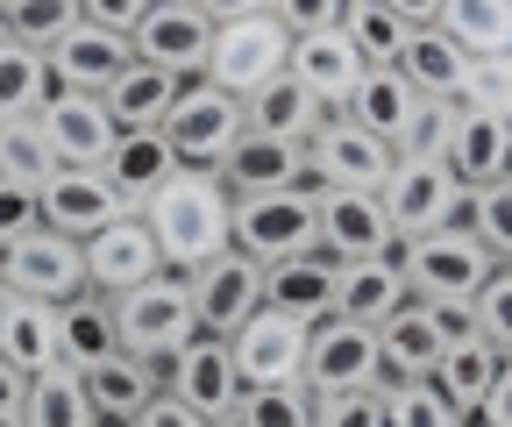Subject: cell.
I'll return each mask as SVG.
<instances>
[{"instance_id": "obj_1", "label": "cell", "mask_w": 512, "mask_h": 427, "mask_svg": "<svg viewBox=\"0 0 512 427\" xmlns=\"http://www.w3.org/2000/svg\"><path fill=\"white\" fill-rule=\"evenodd\" d=\"M150 235H157V257L164 271H200L207 257H221L235 242V193L221 186V171H192L178 164L164 186L143 207Z\"/></svg>"}, {"instance_id": "obj_2", "label": "cell", "mask_w": 512, "mask_h": 427, "mask_svg": "<svg viewBox=\"0 0 512 427\" xmlns=\"http://www.w3.org/2000/svg\"><path fill=\"white\" fill-rule=\"evenodd\" d=\"M377 200H384V214H392V228H399V242H406V235L456 228L470 186L448 171L441 150H399V164H392V178L377 186Z\"/></svg>"}, {"instance_id": "obj_3", "label": "cell", "mask_w": 512, "mask_h": 427, "mask_svg": "<svg viewBox=\"0 0 512 427\" xmlns=\"http://www.w3.org/2000/svg\"><path fill=\"white\" fill-rule=\"evenodd\" d=\"M192 328V285H185V271H157V278H143V285H128V292H114V335H121V349L128 356H143V363H164Z\"/></svg>"}, {"instance_id": "obj_4", "label": "cell", "mask_w": 512, "mask_h": 427, "mask_svg": "<svg viewBox=\"0 0 512 427\" xmlns=\"http://www.w3.org/2000/svg\"><path fill=\"white\" fill-rule=\"evenodd\" d=\"M242 129H249L242 100L221 93L214 79H185L178 100H171V114H164V136H171L178 164H192V171H221V157L235 150Z\"/></svg>"}, {"instance_id": "obj_5", "label": "cell", "mask_w": 512, "mask_h": 427, "mask_svg": "<svg viewBox=\"0 0 512 427\" xmlns=\"http://www.w3.org/2000/svg\"><path fill=\"white\" fill-rule=\"evenodd\" d=\"M392 257H399V271H406V292H413V299H477V285L491 278L484 242H477V235H463V228L406 235Z\"/></svg>"}, {"instance_id": "obj_6", "label": "cell", "mask_w": 512, "mask_h": 427, "mask_svg": "<svg viewBox=\"0 0 512 427\" xmlns=\"http://www.w3.org/2000/svg\"><path fill=\"white\" fill-rule=\"evenodd\" d=\"M313 250L335 257V264H356V257H392L399 250V228L384 214L377 193H356V186H313Z\"/></svg>"}, {"instance_id": "obj_7", "label": "cell", "mask_w": 512, "mask_h": 427, "mask_svg": "<svg viewBox=\"0 0 512 427\" xmlns=\"http://www.w3.org/2000/svg\"><path fill=\"white\" fill-rule=\"evenodd\" d=\"M0 292H22V299H72L86 292V242L57 235V228H22L8 250H0Z\"/></svg>"}, {"instance_id": "obj_8", "label": "cell", "mask_w": 512, "mask_h": 427, "mask_svg": "<svg viewBox=\"0 0 512 427\" xmlns=\"http://www.w3.org/2000/svg\"><path fill=\"white\" fill-rule=\"evenodd\" d=\"M285 57H292V36L278 29V15H271V8H256V15H242V22H221V29H214L207 79H214L221 93L249 100L264 79H278V72H285Z\"/></svg>"}, {"instance_id": "obj_9", "label": "cell", "mask_w": 512, "mask_h": 427, "mask_svg": "<svg viewBox=\"0 0 512 427\" xmlns=\"http://www.w3.org/2000/svg\"><path fill=\"white\" fill-rule=\"evenodd\" d=\"M157 378L171 399H185L200 420H228L235 399H242V378H235V356H228V335H207V328H192L164 363H157Z\"/></svg>"}, {"instance_id": "obj_10", "label": "cell", "mask_w": 512, "mask_h": 427, "mask_svg": "<svg viewBox=\"0 0 512 427\" xmlns=\"http://www.w3.org/2000/svg\"><path fill=\"white\" fill-rule=\"evenodd\" d=\"M313 186H292V193H249L235 200V242L249 264H285L299 250H313Z\"/></svg>"}, {"instance_id": "obj_11", "label": "cell", "mask_w": 512, "mask_h": 427, "mask_svg": "<svg viewBox=\"0 0 512 427\" xmlns=\"http://www.w3.org/2000/svg\"><path fill=\"white\" fill-rule=\"evenodd\" d=\"M356 385H384V363H377V328L363 321H313L306 328V392L328 399V392H356Z\"/></svg>"}, {"instance_id": "obj_12", "label": "cell", "mask_w": 512, "mask_h": 427, "mask_svg": "<svg viewBox=\"0 0 512 427\" xmlns=\"http://www.w3.org/2000/svg\"><path fill=\"white\" fill-rule=\"evenodd\" d=\"M228 356H235L242 385H306V321H292L278 307H256L228 335Z\"/></svg>"}, {"instance_id": "obj_13", "label": "cell", "mask_w": 512, "mask_h": 427, "mask_svg": "<svg viewBox=\"0 0 512 427\" xmlns=\"http://www.w3.org/2000/svg\"><path fill=\"white\" fill-rule=\"evenodd\" d=\"M306 164H313V186H356V193H377L384 178H392L399 150L377 143L370 129H356L349 114H328L306 143Z\"/></svg>"}, {"instance_id": "obj_14", "label": "cell", "mask_w": 512, "mask_h": 427, "mask_svg": "<svg viewBox=\"0 0 512 427\" xmlns=\"http://www.w3.org/2000/svg\"><path fill=\"white\" fill-rule=\"evenodd\" d=\"M128 50L143 65L171 72V79H207V50H214V22H200L185 0H150V15L128 29Z\"/></svg>"}, {"instance_id": "obj_15", "label": "cell", "mask_w": 512, "mask_h": 427, "mask_svg": "<svg viewBox=\"0 0 512 427\" xmlns=\"http://www.w3.org/2000/svg\"><path fill=\"white\" fill-rule=\"evenodd\" d=\"M114 214H128V207H121V193L107 186L100 164H57L43 186H36V221L57 228V235H72V242H86V235L107 228Z\"/></svg>"}, {"instance_id": "obj_16", "label": "cell", "mask_w": 512, "mask_h": 427, "mask_svg": "<svg viewBox=\"0 0 512 427\" xmlns=\"http://www.w3.org/2000/svg\"><path fill=\"white\" fill-rule=\"evenodd\" d=\"M185 285H192V321L207 335H235L256 307H264V264H249L242 250L207 257L200 271H185Z\"/></svg>"}, {"instance_id": "obj_17", "label": "cell", "mask_w": 512, "mask_h": 427, "mask_svg": "<svg viewBox=\"0 0 512 427\" xmlns=\"http://www.w3.org/2000/svg\"><path fill=\"white\" fill-rule=\"evenodd\" d=\"M427 107H434V100H420L392 65H370V72L356 79V93H349L335 114H349L356 129H370L377 143H392V150H413L420 129H427Z\"/></svg>"}, {"instance_id": "obj_18", "label": "cell", "mask_w": 512, "mask_h": 427, "mask_svg": "<svg viewBox=\"0 0 512 427\" xmlns=\"http://www.w3.org/2000/svg\"><path fill=\"white\" fill-rule=\"evenodd\" d=\"M36 129L57 164H107V150L121 136L100 93H64V86H50V100L36 107Z\"/></svg>"}, {"instance_id": "obj_19", "label": "cell", "mask_w": 512, "mask_h": 427, "mask_svg": "<svg viewBox=\"0 0 512 427\" xmlns=\"http://www.w3.org/2000/svg\"><path fill=\"white\" fill-rule=\"evenodd\" d=\"M43 65H50V86H64V93H107L128 65H136V50H128V36H114V29L72 22L43 50Z\"/></svg>"}, {"instance_id": "obj_20", "label": "cell", "mask_w": 512, "mask_h": 427, "mask_svg": "<svg viewBox=\"0 0 512 427\" xmlns=\"http://www.w3.org/2000/svg\"><path fill=\"white\" fill-rule=\"evenodd\" d=\"M221 186L235 200L249 193H292V186H313V164H306V143H285V136H264V129H242L235 150L221 157Z\"/></svg>"}, {"instance_id": "obj_21", "label": "cell", "mask_w": 512, "mask_h": 427, "mask_svg": "<svg viewBox=\"0 0 512 427\" xmlns=\"http://www.w3.org/2000/svg\"><path fill=\"white\" fill-rule=\"evenodd\" d=\"M157 271H164V257H157V235L143 214H114L107 228L86 235V285L93 292H128Z\"/></svg>"}, {"instance_id": "obj_22", "label": "cell", "mask_w": 512, "mask_h": 427, "mask_svg": "<svg viewBox=\"0 0 512 427\" xmlns=\"http://www.w3.org/2000/svg\"><path fill=\"white\" fill-rule=\"evenodd\" d=\"M285 72L320 100V107H342L349 93H356V79L370 72L363 57H356V43L342 36V29H320V36H292V57H285Z\"/></svg>"}, {"instance_id": "obj_23", "label": "cell", "mask_w": 512, "mask_h": 427, "mask_svg": "<svg viewBox=\"0 0 512 427\" xmlns=\"http://www.w3.org/2000/svg\"><path fill=\"white\" fill-rule=\"evenodd\" d=\"M100 171H107V186L121 193V207H128V214H143V207H150V193L178 171V150H171V136H164V129H121Z\"/></svg>"}, {"instance_id": "obj_24", "label": "cell", "mask_w": 512, "mask_h": 427, "mask_svg": "<svg viewBox=\"0 0 512 427\" xmlns=\"http://www.w3.org/2000/svg\"><path fill=\"white\" fill-rule=\"evenodd\" d=\"M406 271L399 257H356V264H335V314L342 321H363V328H384L399 307H406Z\"/></svg>"}, {"instance_id": "obj_25", "label": "cell", "mask_w": 512, "mask_h": 427, "mask_svg": "<svg viewBox=\"0 0 512 427\" xmlns=\"http://www.w3.org/2000/svg\"><path fill=\"white\" fill-rule=\"evenodd\" d=\"M264 307L292 314V321H328L335 314V257H320V250H299L285 264H264Z\"/></svg>"}, {"instance_id": "obj_26", "label": "cell", "mask_w": 512, "mask_h": 427, "mask_svg": "<svg viewBox=\"0 0 512 427\" xmlns=\"http://www.w3.org/2000/svg\"><path fill=\"white\" fill-rule=\"evenodd\" d=\"M0 356L15 363L22 378L64 363V342H57V307L50 299H22V292H0Z\"/></svg>"}, {"instance_id": "obj_27", "label": "cell", "mask_w": 512, "mask_h": 427, "mask_svg": "<svg viewBox=\"0 0 512 427\" xmlns=\"http://www.w3.org/2000/svg\"><path fill=\"white\" fill-rule=\"evenodd\" d=\"M86 399H93V413L100 420H121V427H136V413L164 392V378H157V363H143V356H128V349H114V356H100V363H86Z\"/></svg>"}, {"instance_id": "obj_28", "label": "cell", "mask_w": 512, "mask_h": 427, "mask_svg": "<svg viewBox=\"0 0 512 427\" xmlns=\"http://www.w3.org/2000/svg\"><path fill=\"white\" fill-rule=\"evenodd\" d=\"M448 171L463 186H491V178H512V121H491V114H463L448 121V143H441Z\"/></svg>"}, {"instance_id": "obj_29", "label": "cell", "mask_w": 512, "mask_h": 427, "mask_svg": "<svg viewBox=\"0 0 512 427\" xmlns=\"http://www.w3.org/2000/svg\"><path fill=\"white\" fill-rule=\"evenodd\" d=\"M441 328L427 321L420 299H406V307L377 328V363H384V385H406V378H434V363H441Z\"/></svg>"}, {"instance_id": "obj_30", "label": "cell", "mask_w": 512, "mask_h": 427, "mask_svg": "<svg viewBox=\"0 0 512 427\" xmlns=\"http://www.w3.org/2000/svg\"><path fill=\"white\" fill-rule=\"evenodd\" d=\"M57 342H64V363L72 371H86V363L114 356L121 335H114V292H72V299H57Z\"/></svg>"}, {"instance_id": "obj_31", "label": "cell", "mask_w": 512, "mask_h": 427, "mask_svg": "<svg viewBox=\"0 0 512 427\" xmlns=\"http://www.w3.org/2000/svg\"><path fill=\"white\" fill-rule=\"evenodd\" d=\"M242 114H249V129H264V136H285V143H313V129L328 121V107H320L292 72H278V79H264L249 100H242Z\"/></svg>"}, {"instance_id": "obj_32", "label": "cell", "mask_w": 512, "mask_h": 427, "mask_svg": "<svg viewBox=\"0 0 512 427\" xmlns=\"http://www.w3.org/2000/svg\"><path fill=\"white\" fill-rule=\"evenodd\" d=\"M498 363H505V349H498V342H484V335L448 342V349H441V363H434V392L456 406L463 420H477V413H484V392H491V378H498Z\"/></svg>"}, {"instance_id": "obj_33", "label": "cell", "mask_w": 512, "mask_h": 427, "mask_svg": "<svg viewBox=\"0 0 512 427\" xmlns=\"http://www.w3.org/2000/svg\"><path fill=\"white\" fill-rule=\"evenodd\" d=\"M93 399H86V378L72 363H50L22 385V427H93Z\"/></svg>"}, {"instance_id": "obj_34", "label": "cell", "mask_w": 512, "mask_h": 427, "mask_svg": "<svg viewBox=\"0 0 512 427\" xmlns=\"http://www.w3.org/2000/svg\"><path fill=\"white\" fill-rule=\"evenodd\" d=\"M178 86H185V79H171V72H157V65H143V57H136V65H128L100 100H107V114H114V129H164Z\"/></svg>"}, {"instance_id": "obj_35", "label": "cell", "mask_w": 512, "mask_h": 427, "mask_svg": "<svg viewBox=\"0 0 512 427\" xmlns=\"http://www.w3.org/2000/svg\"><path fill=\"white\" fill-rule=\"evenodd\" d=\"M463 65H470V57H463L456 43H448L441 29H413L392 72H399V79H406L420 100H456V86H463Z\"/></svg>"}, {"instance_id": "obj_36", "label": "cell", "mask_w": 512, "mask_h": 427, "mask_svg": "<svg viewBox=\"0 0 512 427\" xmlns=\"http://www.w3.org/2000/svg\"><path fill=\"white\" fill-rule=\"evenodd\" d=\"M434 29L463 57H505L512 50V0H448Z\"/></svg>"}, {"instance_id": "obj_37", "label": "cell", "mask_w": 512, "mask_h": 427, "mask_svg": "<svg viewBox=\"0 0 512 427\" xmlns=\"http://www.w3.org/2000/svg\"><path fill=\"white\" fill-rule=\"evenodd\" d=\"M43 100H50V65H43V50L0 36V121H29Z\"/></svg>"}, {"instance_id": "obj_38", "label": "cell", "mask_w": 512, "mask_h": 427, "mask_svg": "<svg viewBox=\"0 0 512 427\" xmlns=\"http://www.w3.org/2000/svg\"><path fill=\"white\" fill-rule=\"evenodd\" d=\"M342 36L356 43L363 65H399V50H406L413 29L384 8V0H349V8H342Z\"/></svg>"}, {"instance_id": "obj_39", "label": "cell", "mask_w": 512, "mask_h": 427, "mask_svg": "<svg viewBox=\"0 0 512 427\" xmlns=\"http://www.w3.org/2000/svg\"><path fill=\"white\" fill-rule=\"evenodd\" d=\"M50 171H57V157H50L43 129H36V114H29V121H0V178L36 193Z\"/></svg>"}, {"instance_id": "obj_40", "label": "cell", "mask_w": 512, "mask_h": 427, "mask_svg": "<svg viewBox=\"0 0 512 427\" xmlns=\"http://www.w3.org/2000/svg\"><path fill=\"white\" fill-rule=\"evenodd\" d=\"M456 107H463V114L512 121V50H505V57H470V65H463V86H456Z\"/></svg>"}, {"instance_id": "obj_41", "label": "cell", "mask_w": 512, "mask_h": 427, "mask_svg": "<svg viewBox=\"0 0 512 427\" xmlns=\"http://www.w3.org/2000/svg\"><path fill=\"white\" fill-rule=\"evenodd\" d=\"M235 420L242 427H313V392L306 385H242Z\"/></svg>"}, {"instance_id": "obj_42", "label": "cell", "mask_w": 512, "mask_h": 427, "mask_svg": "<svg viewBox=\"0 0 512 427\" xmlns=\"http://www.w3.org/2000/svg\"><path fill=\"white\" fill-rule=\"evenodd\" d=\"M384 427H470V420L434 392V378H406L384 385Z\"/></svg>"}, {"instance_id": "obj_43", "label": "cell", "mask_w": 512, "mask_h": 427, "mask_svg": "<svg viewBox=\"0 0 512 427\" xmlns=\"http://www.w3.org/2000/svg\"><path fill=\"white\" fill-rule=\"evenodd\" d=\"M470 235L484 242L491 264H512V178L470 186Z\"/></svg>"}, {"instance_id": "obj_44", "label": "cell", "mask_w": 512, "mask_h": 427, "mask_svg": "<svg viewBox=\"0 0 512 427\" xmlns=\"http://www.w3.org/2000/svg\"><path fill=\"white\" fill-rule=\"evenodd\" d=\"M0 22H8V36H15V43L50 50L64 29L79 22V0H0Z\"/></svg>"}, {"instance_id": "obj_45", "label": "cell", "mask_w": 512, "mask_h": 427, "mask_svg": "<svg viewBox=\"0 0 512 427\" xmlns=\"http://www.w3.org/2000/svg\"><path fill=\"white\" fill-rule=\"evenodd\" d=\"M477 335L512 356V264H491V278L477 285Z\"/></svg>"}, {"instance_id": "obj_46", "label": "cell", "mask_w": 512, "mask_h": 427, "mask_svg": "<svg viewBox=\"0 0 512 427\" xmlns=\"http://www.w3.org/2000/svg\"><path fill=\"white\" fill-rule=\"evenodd\" d=\"M313 427H384V385H356V392L313 399Z\"/></svg>"}, {"instance_id": "obj_47", "label": "cell", "mask_w": 512, "mask_h": 427, "mask_svg": "<svg viewBox=\"0 0 512 427\" xmlns=\"http://www.w3.org/2000/svg\"><path fill=\"white\" fill-rule=\"evenodd\" d=\"M264 8L278 15L285 36H320V29H342V8H349V0H264Z\"/></svg>"}, {"instance_id": "obj_48", "label": "cell", "mask_w": 512, "mask_h": 427, "mask_svg": "<svg viewBox=\"0 0 512 427\" xmlns=\"http://www.w3.org/2000/svg\"><path fill=\"white\" fill-rule=\"evenodd\" d=\"M420 307L441 328V342H470L477 335V299H420Z\"/></svg>"}, {"instance_id": "obj_49", "label": "cell", "mask_w": 512, "mask_h": 427, "mask_svg": "<svg viewBox=\"0 0 512 427\" xmlns=\"http://www.w3.org/2000/svg\"><path fill=\"white\" fill-rule=\"evenodd\" d=\"M150 15V0H79V22H93V29H114V36H128Z\"/></svg>"}, {"instance_id": "obj_50", "label": "cell", "mask_w": 512, "mask_h": 427, "mask_svg": "<svg viewBox=\"0 0 512 427\" xmlns=\"http://www.w3.org/2000/svg\"><path fill=\"white\" fill-rule=\"evenodd\" d=\"M22 228H36V193H29V186H8V178H0V250H8V242H15Z\"/></svg>"}, {"instance_id": "obj_51", "label": "cell", "mask_w": 512, "mask_h": 427, "mask_svg": "<svg viewBox=\"0 0 512 427\" xmlns=\"http://www.w3.org/2000/svg\"><path fill=\"white\" fill-rule=\"evenodd\" d=\"M136 427H207V420H200V413H192L185 399H171V392H157V399H150V406L136 413Z\"/></svg>"}, {"instance_id": "obj_52", "label": "cell", "mask_w": 512, "mask_h": 427, "mask_svg": "<svg viewBox=\"0 0 512 427\" xmlns=\"http://www.w3.org/2000/svg\"><path fill=\"white\" fill-rule=\"evenodd\" d=\"M484 427H512V356L498 363V378H491V392H484V413H477Z\"/></svg>"}, {"instance_id": "obj_53", "label": "cell", "mask_w": 512, "mask_h": 427, "mask_svg": "<svg viewBox=\"0 0 512 427\" xmlns=\"http://www.w3.org/2000/svg\"><path fill=\"white\" fill-rule=\"evenodd\" d=\"M22 385H29V378L0 356V427H22Z\"/></svg>"}, {"instance_id": "obj_54", "label": "cell", "mask_w": 512, "mask_h": 427, "mask_svg": "<svg viewBox=\"0 0 512 427\" xmlns=\"http://www.w3.org/2000/svg\"><path fill=\"white\" fill-rule=\"evenodd\" d=\"M185 8L200 15V22H214V29H221V22H242V15H256L264 0H185Z\"/></svg>"}, {"instance_id": "obj_55", "label": "cell", "mask_w": 512, "mask_h": 427, "mask_svg": "<svg viewBox=\"0 0 512 427\" xmlns=\"http://www.w3.org/2000/svg\"><path fill=\"white\" fill-rule=\"evenodd\" d=\"M384 8H392L406 29H434L441 22V8H448V0H384Z\"/></svg>"}, {"instance_id": "obj_56", "label": "cell", "mask_w": 512, "mask_h": 427, "mask_svg": "<svg viewBox=\"0 0 512 427\" xmlns=\"http://www.w3.org/2000/svg\"><path fill=\"white\" fill-rule=\"evenodd\" d=\"M207 427H242V420H235V413H228V420H207Z\"/></svg>"}, {"instance_id": "obj_57", "label": "cell", "mask_w": 512, "mask_h": 427, "mask_svg": "<svg viewBox=\"0 0 512 427\" xmlns=\"http://www.w3.org/2000/svg\"><path fill=\"white\" fill-rule=\"evenodd\" d=\"M93 427H121V420H93Z\"/></svg>"}, {"instance_id": "obj_58", "label": "cell", "mask_w": 512, "mask_h": 427, "mask_svg": "<svg viewBox=\"0 0 512 427\" xmlns=\"http://www.w3.org/2000/svg\"><path fill=\"white\" fill-rule=\"evenodd\" d=\"M0 36H8V22H0Z\"/></svg>"}, {"instance_id": "obj_59", "label": "cell", "mask_w": 512, "mask_h": 427, "mask_svg": "<svg viewBox=\"0 0 512 427\" xmlns=\"http://www.w3.org/2000/svg\"><path fill=\"white\" fill-rule=\"evenodd\" d=\"M470 427H484V420H470Z\"/></svg>"}]
</instances>
